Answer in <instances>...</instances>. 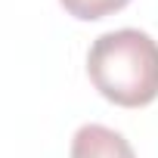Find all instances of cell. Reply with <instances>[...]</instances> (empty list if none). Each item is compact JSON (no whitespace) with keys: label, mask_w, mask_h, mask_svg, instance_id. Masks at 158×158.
Here are the masks:
<instances>
[{"label":"cell","mask_w":158,"mask_h":158,"mask_svg":"<svg viewBox=\"0 0 158 158\" xmlns=\"http://www.w3.org/2000/svg\"><path fill=\"white\" fill-rule=\"evenodd\" d=\"M87 74L102 99L143 109L158 99V40L136 28L106 31L87 53Z\"/></svg>","instance_id":"6da1fadb"},{"label":"cell","mask_w":158,"mask_h":158,"mask_svg":"<svg viewBox=\"0 0 158 158\" xmlns=\"http://www.w3.org/2000/svg\"><path fill=\"white\" fill-rule=\"evenodd\" d=\"M71 158H136L133 146L106 124H84L71 139Z\"/></svg>","instance_id":"7a4b0ae2"},{"label":"cell","mask_w":158,"mask_h":158,"mask_svg":"<svg viewBox=\"0 0 158 158\" xmlns=\"http://www.w3.org/2000/svg\"><path fill=\"white\" fill-rule=\"evenodd\" d=\"M65 6L68 16L81 19V22H96V19H106L118 10H124L130 0H59Z\"/></svg>","instance_id":"3957f363"}]
</instances>
